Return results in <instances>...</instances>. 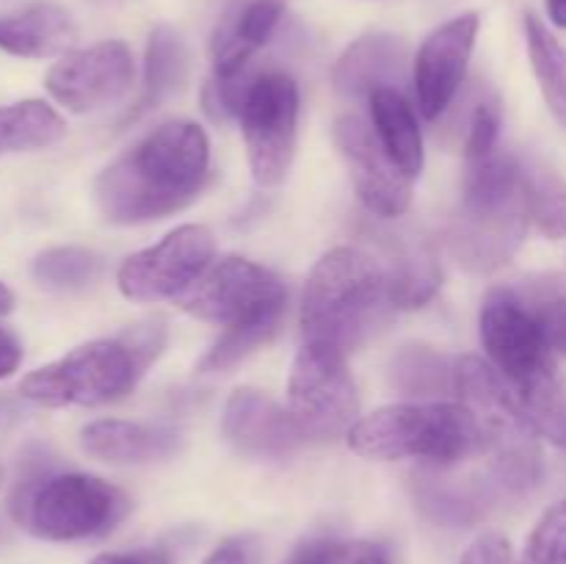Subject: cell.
I'll use <instances>...</instances> for the list:
<instances>
[{
    "instance_id": "29",
    "label": "cell",
    "mask_w": 566,
    "mask_h": 564,
    "mask_svg": "<svg viewBox=\"0 0 566 564\" xmlns=\"http://www.w3.org/2000/svg\"><path fill=\"white\" fill-rule=\"evenodd\" d=\"M33 276L53 291H77L99 274V258L81 247H53L36 254Z\"/></svg>"
},
{
    "instance_id": "11",
    "label": "cell",
    "mask_w": 566,
    "mask_h": 564,
    "mask_svg": "<svg viewBox=\"0 0 566 564\" xmlns=\"http://www.w3.org/2000/svg\"><path fill=\"white\" fill-rule=\"evenodd\" d=\"M213 254L216 238L208 227H175L155 247L130 254L116 271V285L133 302L177 299L213 263Z\"/></svg>"
},
{
    "instance_id": "23",
    "label": "cell",
    "mask_w": 566,
    "mask_h": 564,
    "mask_svg": "<svg viewBox=\"0 0 566 564\" xmlns=\"http://www.w3.org/2000/svg\"><path fill=\"white\" fill-rule=\"evenodd\" d=\"M188 75V44L180 31L171 25L153 28L144 50V88L133 116L155 108L186 83Z\"/></svg>"
},
{
    "instance_id": "2",
    "label": "cell",
    "mask_w": 566,
    "mask_h": 564,
    "mask_svg": "<svg viewBox=\"0 0 566 564\" xmlns=\"http://www.w3.org/2000/svg\"><path fill=\"white\" fill-rule=\"evenodd\" d=\"M528 224V166L501 149L468 164L462 199L448 230L457 263L475 274L501 269L523 247Z\"/></svg>"
},
{
    "instance_id": "35",
    "label": "cell",
    "mask_w": 566,
    "mask_h": 564,
    "mask_svg": "<svg viewBox=\"0 0 566 564\" xmlns=\"http://www.w3.org/2000/svg\"><path fill=\"white\" fill-rule=\"evenodd\" d=\"M340 564H390V556L374 542H346Z\"/></svg>"
},
{
    "instance_id": "33",
    "label": "cell",
    "mask_w": 566,
    "mask_h": 564,
    "mask_svg": "<svg viewBox=\"0 0 566 564\" xmlns=\"http://www.w3.org/2000/svg\"><path fill=\"white\" fill-rule=\"evenodd\" d=\"M459 564H514V553L506 536L497 534V531H490V534H481L464 551Z\"/></svg>"
},
{
    "instance_id": "38",
    "label": "cell",
    "mask_w": 566,
    "mask_h": 564,
    "mask_svg": "<svg viewBox=\"0 0 566 564\" xmlns=\"http://www.w3.org/2000/svg\"><path fill=\"white\" fill-rule=\"evenodd\" d=\"M202 564H249L247 547L241 542H224L205 556Z\"/></svg>"
},
{
    "instance_id": "6",
    "label": "cell",
    "mask_w": 566,
    "mask_h": 564,
    "mask_svg": "<svg viewBox=\"0 0 566 564\" xmlns=\"http://www.w3.org/2000/svg\"><path fill=\"white\" fill-rule=\"evenodd\" d=\"M11 518L48 542H81L114 531L130 512L119 487L88 473H50L48 462L25 459L11 492Z\"/></svg>"
},
{
    "instance_id": "8",
    "label": "cell",
    "mask_w": 566,
    "mask_h": 564,
    "mask_svg": "<svg viewBox=\"0 0 566 564\" xmlns=\"http://www.w3.org/2000/svg\"><path fill=\"white\" fill-rule=\"evenodd\" d=\"M285 299V285L269 269L247 258H221L177 296V304L193 318L235 330L280 326Z\"/></svg>"
},
{
    "instance_id": "36",
    "label": "cell",
    "mask_w": 566,
    "mask_h": 564,
    "mask_svg": "<svg viewBox=\"0 0 566 564\" xmlns=\"http://www.w3.org/2000/svg\"><path fill=\"white\" fill-rule=\"evenodd\" d=\"M88 564H171L160 551H130V553H99Z\"/></svg>"
},
{
    "instance_id": "20",
    "label": "cell",
    "mask_w": 566,
    "mask_h": 564,
    "mask_svg": "<svg viewBox=\"0 0 566 564\" xmlns=\"http://www.w3.org/2000/svg\"><path fill=\"white\" fill-rule=\"evenodd\" d=\"M385 260H379L390 282L396 310L423 307L440 288V265L429 243L409 232H385Z\"/></svg>"
},
{
    "instance_id": "1",
    "label": "cell",
    "mask_w": 566,
    "mask_h": 564,
    "mask_svg": "<svg viewBox=\"0 0 566 564\" xmlns=\"http://www.w3.org/2000/svg\"><path fill=\"white\" fill-rule=\"evenodd\" d=\"M208 166V133L197 122H164L99 171L94 202L111 224L164 219L202 191Z\"/></svg>"
},
{
    "instance_id": "18",
    "label": "cell",
    "mask_w": 566,
    "mask_h": 564,
    "mask_svg": "<svg viewBox=\"0 0 566 564\" xmlns=\"http://www.w3.org/2000/svg\"><path fill=\"white\" fill-rule=\"evenodd\" d=\"M409 48L392 33H365L354 39L332 70V83L348 100H368L379 88H401Z\"/></svg>"
},
{
    "instance_id": "5",
    "label": "cell",
    "mask_w": 566,
    "mask_h": 564,
    "mask_svg": "<svg viewBox=\"0 0 566 564\" xmlns=\"http://www.w3.org/2000/svg\"><path fill=\"white\" fill-rule=\"evenodd\" d=\"M453 396L473 415L481 451L490 453L492 490L501 495L534 490L542 476L539 435L501 370L475 354L453 359Z\"/></svg>"
},
{
    "instance_id": "27",
    "label": "cell",
    "mask_w": 566,
    "mask_h": 564,
    "mask_svg": "<svg viewBox=\"0 0 566 564\" xmlns=\"http://www.w3.org/2000/svg\"><path fill=\"white\" fill-rule=\"evenodd\" d=\"M517 396L536 435L566 448V376L558 365L536 376L531 385L517 390Z\"/></svg>"
},
{
    "instance_id": "30",
    "label": "cell",
    "mask_w": 566,
    "mask_h": 564,
    "mask_svg": "<svg viewBox=\"0 0 566 564\" xmlns=\"http://www.w3.org/2000/svg\"><path fill=\"white\" fill-rule=\"evenodd\" d=\"M514 564H566V501L542 514Z\"/></svg>"
},
{
    "instance_id": "19",
    "label": "cell",
    "mask_w": 566,
    "mask_h": 564,
    "mask_svg": "<svg viewBox=\"0 0 566 564\" xmlns=\"http://www.w3.org/2000/svg\"><path fill=\"white\" fill-rule=\"evenodd\" d=\"M75 39V20L55 3H33L0 14V50L17 59H61L70 53Z\"/></svg>"
},
{
    "instance_id": "4",
    "label": "cell",
    "mask_w": 566,
    "mask_h": 564,
    "mask_svg": "<svg viewBox=\"0 0 566 564\" xmlns=\"http://www.w3.org/2000/svg\"><path fill=\"white\" fill-rule=\"evenodd\" d=\"M166 346L164 321L133 324L111 341L72 348L55 363L31 370L20 382L25 401L39 407H99L127 396Z\"/></svg>"
},
{
    "instance_id": "14",
    "label": "cell",
    "mask_w": 566,
    "mask_h": 564,
    "mask_svg": "<svg viewBox=\"0 0 566 564\" xmlns=\"http://www.w3.org/2000/svg\"><path fill=\"white\" fill-rule=\"evenodd\" d=\"M133 53L119 39L70 50L50 66L44 86L72 114L105 108L125 97L133 83Z\"/></svg>"
},
{
    "instance_id": "24",
    "label": "cell",
    "mask_w": 566,
    "mask_h": 564,
    "mask_svg": "<svg viewBox=\"0 0 566 564\" xmlns=\"http://www.w3.org/2000/svg\"><path fill=\"white\" fill-rule=\"evenodd\" d=\"M390 385L409 398H442L453 393V363L437 348L423 343H407L390 357Z\"/></svg>"
},
{
    "instance_id": "10",
    "label": "cell",
    "mask_w": 566,
    "mask_h": 564,
    "mask_svg": "<svg viewBox=\"0 0 566 564\" xmlns=\"http://www.w3.org/2000/svg\"><path fill=\"white\" fill-rule=\"evenodd\" d=\"M348 354L337 348L304 343L293 359L287 379V409L307 440H329L348 435L357 424V387L346 363Z\"/></svg>"
},
{
    "instance_id": "26",
    "label": "cell",
    "mask_w": 566,
    "mask_h": 564,
    "mask_svg": "<svg viewBox=\"0 0 566 564\" xmlns=\"http://www.w3.org/2000/svg\"><path fill=\"white\" fill-rule=\"evenodd\" d=\"M525 42L547 108L566 127V48L536 14L525 17Z\"/></svg>"
},
{
    "instance_id": "17",
    "label": "cell",
    "mask_w": 566,
    "mask_h": 564,
    "mask_svg": "<svg viewBox=\"0 0 566 564\" xmlns=\"http://www.w3.org/2000/svg\"><path fill=\"white\" fill-rule=\"evenodd\" d=\"M285 17V0H232L210 33L213 75H235L252 66Z\"/></svg>"
},
{
    "instance_id": "37",
    "label": "cell",
    "mask_w": 566,
    "mask_h": 564,
    "mask_svg": "<svg viewBox=\"0 0 566 564\" xmlns=\"http://www.w3.org/2000/svg\"><path fill=\"white\" fill-rule=\"evenodd\" d=\"M22 363V346L9 330L0 326V379H9Z\"/></svg>"
},
{
    "instance_id": "39",
    "label": "cell",
    "mask_w": 566,
    "mask_h": 564,
    "mask_svg": "<svg viewBox=\"0 0 566 564\" xmlns=\"http://www.w3.org/2000/svg\"><path fill=\"white\" fill-rule=\"evenodd\" d=\"M547 17L556 28H566V0H547Z\"/></svg>"
},
{
    "instance_id": "7",
    "label": "cell",
    "mask_w": 566,
    "mask_h": 564,
    "mask_svg": "<svg viewBox=\"0 0 566 564\" xmlns=\"http://www.w3.org/2000/svg\"><path fill=\"white\" fill-rule=\"evenodd\" d=\"M346 437L359 457L379 462L426 459L451 468L481 451L473 415L459 401L390 404L359 418Z\"/></svg>"
},
{
    "instance_id": "15",
    "label": "cell",
    "mask_w": 566,
    "mask_h": 564,
    "mask_svg": "<svg viewBox=\"0 0 566 564\" xmlns=\"http://www.w3.org/2000/svg\"><path fill=\"white\" fill-rule=\"evenodd\" d=\"M479 28L481 17L464 11L434 28L420 44L412 61V88L426 119H440L462 88Z\"/></svg>"
},
{
    "instance_id": "22",
    "label": "cell",
    "mask_w": 566,
    "mask_h": 564,
    "mask_svg": "<svg viewBox=\"0 0 566 564\" xmlns=\"http://www.w3.org/2000/svg\"><path fill=\"white\" fill-rule=\"evenodd\" d=\"M370 105V125L376 136L385 144L387 153L392 155L398 166L409 177H418L423 171V133L418 127L412 103L403 97L401 88H379L368 97Z\"/></svg>"
},
{
    "instance_id": "41",
    "label": "cell",
    "mask_w": 566,
    "mask_h": 564,
    "mask_svg": "<svg viewBox=\"0 0 566 564\" xmlns=\"http://www.w3.org/2000/svg\"><path fill=\"white\" fill-rule=\"evenodd\" d=\"M0 484H3V468H0Z\"/></svg>"
},
{
    "instance_id": "3",
    "label": "cell",
    "mask_w": 566,
    "mask_h": 564,
    "mask_svg": "<svg viewBox=\"0 0 566 564\" xmlns=\"http://www.w3.org/2000/svg\"><path fill=\"white\" fill-rule=\"evenodd\" d=\"M392 310L396 302L379 260L354 247H335L315 263L304 285V343L352 354L390 321Z\"/></svg>"
},
{
    "instance_id": "21",
    "label": "cell",
    "mask_w": 566,
    "mask_h": 564,
    "mask_svg": "<svg viewBox=\"0 0 566 564\" xmlns=\"http://www.w3.org/2000/svg\"><path fill=\"white\" fill-rule=\"evenodd\" d=\"M81 446L88 457L111 464H142L177 451L175 431L130 424V420H94L81 431Z\"/></svg>"
},
{
    "instance_id": "40",
    "label": "cell",
    "mask_w": 566,
    "mask_h": 564,
    "mask_svg": "<svg viewBox=\"0 0 566 564\" xmlns=\"http://www.w3.org/2000/svg\"><path fill=\"white\" fill-rule=\"evenodd\" d=\"M11 307H14V293L0 282V315L11 313Z\"/></svg>"
},
{
    "instance_id": "9",
    "label": "cell",
    "mask_w": 566,
    "mask_h": 564,
    "mask_svg": "<svg viewBox=\"0 0 566 564\" xmlns=\"http://www.w3.org/2000/svg\"><path fill=\"white\" fill-rule=\"evenodd\" d=\"M243 144L258 186H280L296 155L298 86L285 72H258L241 105Z\"/></svg>"
},
{
    "instance_id": "32",
    "label": "cell",
    "mask_w": 566,
    "mask_h": 564,
    "mask_svg": "<svg viewBox=\"0 0 566 564\" xmlns=\"http://www.w3.org/2000/svg\"><path fill=\"white\" fill-rule=\"evenodd\" d=\"M501 103L497 97H484L475 103L473 114L468 119V136H464V164L486 158L497 149L501 136Z\"/></svg>"
},
{
    "instance_id": "28",
    "label": "cell",
    "mask_w": 566,
    "mask_h": 564,
    "mask_svg": "<svg viewBox=\"0 0 566 564\" xmlns=\"http://www.w3.org/2000/svg\"><path fill=\"white\" fill-rule=\"evenodd\" d=\"M531 224L551 241L566 238V180L547 166H528Z\"/></svg>"
},
{
    "instance_id": "13",
    "label": "cell",
    "mask_w": 566,
    "mask_h": 564,
    "mask_svg": "<svg viewBox=\"0 0 566 564\" xmlns=\"http://www.w3.org/2000/svg\"><path fill=\"white\" fill-rule=\"evenodd\" d=\"M335 144L352 175L354 191L370 216L398 219L412 202V177L392 160L374 125L359 114H343L335 122Z\"/></svg>"
},
{
    "instance_id": "31",
    "label": "cell",
    "mask_w": 566,
    "mask_h": 564,
    "mask_svg": "<svg viewBox=\"0 0 566 564\" xmlns=\"http://www.w3.org/2000/svg\"><path fill=\"white\" fill-rule=\"evenodd\" d=\"M276 330L280 326H235V330H224V335L213 343V348L199 359V370L202 374H219V370L232 368L252 352L263 348L276 335Z\"/></svg>"
},
{
    "instance_id": "12",
    "label": "cell",
    "mask_w": 566,
    "mask_h": 564,
    "mask_svg": "<svg viewBox=\"0 0 566 564\" xmlns=\"http://www.w3.org/2000/svg\"><path fill=\"white\" fill-rule=\"evenodd\" d=\"M479 326L492 365L514 390H523L536 376L556 368V352L551 341L512 285H501L486 293Z\"/></svg>"
},
{
    "instance_id": "34",
    "label": "cell",
    "mask_w": 566,
    "mask_h": 564,
    "mask_svg": "<svg viewBox=\"0 0 566 564\" xmlns=\"http://www.w3.org/2000/svg\"><path fill=\"white\" fill-rule=\"evenodd\" d=\"M346 542L337 540H310L298 547L287 564H340Z\"/></svg>"
},
{
    "instance_id": "16",
    "label": "cell",
    "mask_w": 566,
    "mask_h": 564,
    "mask_svg": "<svg viewBox=\"0 0 566 564\" xmlns=\"http://www.w3.org/2000/svg\"><path fill=\"white\" fill-rule=\"evenodd\" d=\"M221 431L235 451L258 459H282L307 442L291 409L252 387H241L227 398Z\"/></svg>"
},
{
    "instance_id": "25",
    "label": "cell",
    "mask_w": 566,
    "mask_h": 564,
    "mask_svg": "<svg viewBox=\"0 0 566 564\" xmlns=\"http://www.w3.org/2000/svg\"><path fill=\"white\" fill-rule=\"evenodd\" d=\"M66 125L59 111L44 100H20L0 105V155L31 153L61 142Z\"/></svg>"
}]
</instances>
